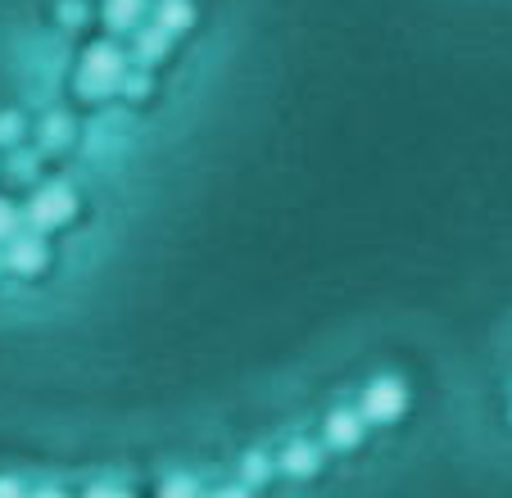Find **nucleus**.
I'll use <instances>...</instances> for the list:
<instances>
[{
  "instance_id": "1",
  "label": "nucleus",
  "mask_w": 512,
  "mask_h": 498,
  "mask_svg": "<svg viewBox=\"0 0 512 498\" xmlns=\"http://www.w3.org/2000/svg\"><path fill=\"white\" fill-rule=\"evenodd\" d=\"M123 55H118L114 46H91L87 50V64H82V91L87 96H105V91H114L118 82H123Z\"/></svg>"
},
{
  "instance_id": "15",
  "label": "nucleus",
  "mask_w": 512,
  "mask_h": 498,
  "mask_svg": "<svg viewBox=\"0 0 512 498\" xmlns=\"http://www.w3.org/2000/svg\"><path fill=\"white\" fill-rule=\"evenodd\" d=\"M28 498H64V489H55V485H41V489H32Z\"/></svg>"
},
{
  "instance_id": "13",
  "label": "nucleus",
  "mask_w": 512,
  "mask_h": 498,
  "mask_svg": "<svg viewBox=\"0 0 512 498\" xmlns=\"http://www.w3.org/2000/svg\"><path fill=\"white\" fill-rule=\"evenodd\" d=\"M0 498H28V489H23L14 476H0Z\"/></svg>"
},
{
  "instance_id": "8",
  "label": "nucleus",
  "mask_w": 512,
  "mask_h": 498,
  "mask_svg": "<svg viewBox=\"0 0 512 498\" xmlns=\"http://www.w3.org/2000/svg\"><path fill=\"white\" fill-rule=\"evenodd\" d=\"M159 498H200V485L191 476H168L159 485Z\"/></svg>"
},
{
  "instance_id": "9",
  "label": "nucleus",
  "mask_w": 512,
  "mask_h": 498,
  "mask_svg": "<svg viewBox=\"0 0 512 498\" xmlns=\"http://www.w3.org/2000/svg\"><path fill=\"white\" fill-rule=\"evenodd\" d=\"M19 132H23V118L19 114H0V145L19 141Z\"/></svg>"
},
{
  "instance_id": "4",
  "label": "nucleus",
  "mask_w": 512,
  "mask_h": 498,
  "mask_svg": "<svg viewBox=\"0 0 512 498\" xmlns=\"http://www.w3.org/2000/svg\"><path fill=\"white\" fill-rule=\"evenodd\" d=\"M0 259L10 263L14 272L32 277V272L46 268V240H41L37 231H28V236H19V231H14V236H10V254H0Z\"/></svg>"
},
{
  "instance_id": "16",
  "label": "nucleus",
  "mask_w": 512,
  "mask_h": 498,
  "mask_svg": "<svg viewBox=\"0 0 512 498\" xmlns=\"http://www.w3.org/2000/svg\"><path fill=\"white\" fill-rule=\"evenodd\" d=\"M0 263H5V259H0Z\"/></svg>"
},
{
  "instance_id": "5",
  "label": "nucleus",
  "mask_w": 512,
  "mask_h": 498,
  "mask_svg": "<svg viewBox=\"0 0 512 498\" xmlns=\"http://www.w3.org/2000/svg\"><path fill=\"white\" fill-rule=\"evenodd\" d=\"M327 440H331V449H354V444L363 440V417H358V412H331Z\"/></svg>"
},
{
  "instance_id": "14",
  "label": "nucleus",
  "mask_w": 512,
  "mask_h": 498,
  "mask_svg": "<svg viewBox=\"0 0 512 498\" xmlns=\"http://www.w3.org/2000/svg\"><path fill=\"white\" fill-rule=\"evenodd\" d=\"M209 498H250V489L245 485H223V489H213Z\"/></svg>"
},
{
  "instance_id": "11",
  "label": "nucleus",
  "mask_w": 512,
  "mask_h": 498,
  "mask_svg": "<svg viewBox=\"0 0 512 498\" xmlns=\"http://www.w3.org/2000/svg\"><path fill=\"white\" fill-rule=\"evenodd\" d=\"M14 231H19V213H14V209H10V204L0 200V240H10V236H14Z\"/></svg>"
},
{
  "instance_id": "7",
  "label": "nucleus",
  "mask_w": 512,
  "mask_h": 498,
  "mask_svg": "<svg viewBox=\"0 0 512 498\" xmlns=\"http://www.w3.org/2000/svg\"><path fill=\"white\" fill-rule=\"evenodd\" d=\"M145 0H105V19L109 28H132L136 19H141Z\"/></svg>"
},
{
  "instance_id": "2",
  "label": "nucleus",
  "mask_w": 512,
  "mask_h": 498,
  "mask_svg": "<svg viewBox=\"0 0 512 498\" xmlns=\"http://www.w3.org/2000/svg\"><path fill=\"white\" fill-rule=\"evenodd\" d=\"M404 403H408L404 385H399L395 376H381V381H372L368 394H363V417H368V422H399Z\"/></svg>"
},
{
  "instance_id": "12",
  "label": "nucleus",
  "mask_w": 512,
  "mask_h": 498,
  "mask_svg": "<svg viewBox=\"0 0 512 498\" xmlns=\"http://www.w3.org/2000/svg\"><path fill=\"white\" fill-rule=\"evenodd\" d=\"M87 498H132V494H127L123 485H91Z\"/></svg>"
},
{
  "instance_id": "10",
  "label": "nucleus",
  "mask_w": 512,
  "mask_h": 498,
  "mask_svg": "<svg viewBox=\"0 0 512 498\" xmlns=\"http://www.w3.org/2000/svg\"><path fill=\"white\" fill-rule=\"evenodd\" d=\"M263 476H268V462H263V453H250V458H245V485H259Z\"/></svg>"
},
{
  "instance_id": "3",
  "label": "nucleus",
  "mask_w": 512,
  "mask_h": 498,
  "mask_svg": "<svg viewBox=\"0 0 512 498\" xmlns=\"http://www.w3.org/2000/svg\"><path fill=\"white\" fill-rule=\"evenodd\" d=\"M73 209H78V200H73L68 186H46V191H37L28 213H32V227L50 231V227H64V222L73 218Z\"/></svg>"
},
{
  "instance_id": "6",
  "label": "nucleus",
  "mask_w": 512,
  "mask_h": 498,
  "mask_svg": "<svg viewBox=\"0 0 512 498\" xmlns=\"http://www.w3.org/2000/svg\"><path fill=\"white\" fill-rule=\"evenodd\" d=\"M318 462H322V453L313 449V444H304V440H295L286 453H281V467H286L290 476H313Z\"/></svg>"
}]
</instances>
